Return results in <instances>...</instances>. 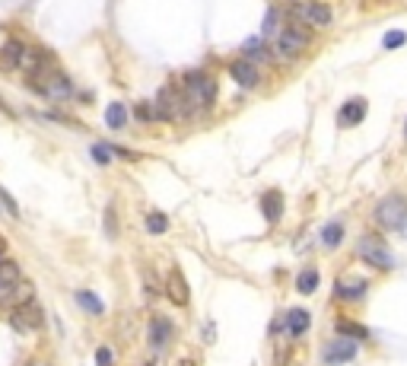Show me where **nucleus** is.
Returning a JSON list of instances; mask_svg holds the SVG:
<instances>
[{
    "mask_svg": "<svg viewBox=\"0 0 407 366\" xmlns=\"http://www.w3.org/2000/svg\"><path fill=\"white\" fill-rule=\"evenodd\" d=\"M357 357V341H350V338H337V341H331L328 347H324L322 360L328 366H337V363H350V360Z\"/></svg>",
    "mask_w": 407,
    "mask_h": 366,
    "instance_id": "nucleus-9",
    "label": "nucleus"
},
{
    "mask_svg": "<svg viewBox=\"0 0 407 366\" xmlns=\"http://www.w3.org/2000/svg\"><path fill=\"white\" fill-rule=\"evenodd\" d=\"M29 86H32L39 96H45V99L51 102H64L74 96V86H70V80H67L61 70H54V67H42L39 74L29 77Z\"/></svg>",
    "mask_w": 407,
    "mask_h": 366,
    "instance_id": "nucleus-1",
    "label": "nucleus"
},
{
    "mask_svg": "<svg viewBox=\"0 0 407 366\" xmlns=\"http://www.w3.org/2000/svg\"><path fill=\"white\" fill-rule=\"evenodd\" d=\"M337 332H341L344 338H366V328H363V325L347 322V318H341V322H337Z\"/></svg>",
    "mask_w": 407,
    "mask_h": 366,
    "instance_id": "nucleus-24",
    "label": "nucleus"
},
{
    "mask_svg": "<svg viewBox=\"0 0 407 366\" xmlns=\"http://www.w3.org/2000/svg\"><path fill=\"white\" fill-rule=\"evenodd\" d=\"M29 366H48V363H29Z\"/></svg>",
    "mask_w": 407,
    "mask_h": 366,
    "instance_id": "nucleus-33",
    "label": "nucleus"
},
{
    "mask_svg": "<svg viewBox=\"0 0 407 366\" xmlns=\"http://www.w3.org/2000/svg\"><path fill=\"white\" fill-rule=\"evenodd\" d=\"M290 17L296 19V23H306V26H331L334 10L328 7V3H318V0H293Z\"/></svg>",
    "mask_w": 407,
    "mask_h": 366,
    "instance_id": "nucleus-4",
    "label": "nucleus"
},
{
    "mask_svg": "<svg viewBox=\"0 0 407 366\" xmlns=\"http://www.w3.org/2000/svg\"><path fill=\"white\" fill-rule=\"evenodd\" d=\"M92 159H96V163H108V159H112V143H96V147H92Z\"/></svg>",
    "mask_w": 407,
    "mask_h": 366,
    "instance_id": "nucleus-27",
    "label": "nucleus"
},
{
    "mask_svg": "<svg viewBox=\"0 0 407 366\" xmlns=\"http://www.w3.org/2000/svg\"><path fill=\"white\" fill-rule=\"evenodd\" d=\"M334 290H337V296H341V300L353 303V300H359V296L366 293V281H363V277H357V274H341V277H337V287H334Z\"/></svg>",
    "mask_w": 407,
    "mask_h": 366,
    "instance_id": "nucleus-11",
    "label": "nucleus"
},
{
    "mask_svg": "<svg viewBox=\"0 0 407 366\" xmlns=\"http://www.w3.org/2000/svg\"><path fill=\"white\" fill-rule=\"evenodd\" d=\"M375 223L382 226V230H401V233H407V201L398 198V194L385 198L375 207Z\"/></svg>",
    "mask_w": 407,
    "mask_h": 366,
    "instance_id": "nucleus-5",
    "label": "nucleus"
},
{
    "mask_svg": "<svg viewBox=\"0 0 407 366\" xmlns=\"http://www.w3.org/2000/svg\"><path fill=\"white\" fill-rule=\"evenodd\" d=\"M19 281V265L17 261L3 258L0 261V287H13V283Z\"/></svg>",
    "mask_w": 407,
    "mask_h": 366,
    "instance_id": "nucleus-19",
    "label": "nucleus"
},
{
    "mask_svg": "<svg viewBox=\"0 0 407 366\" xmlns=\"http://www.w3.org/2000/svg\"><path fill=\"white\" fill-rule=\"evenodd\" d=\"M229 74H233V80L239 86H258V80H261V74H258V67H255V61H233L229 64Z\"/></svg>",
    "mask_w": 407,
    "mask_h": 366,
    "instance_id": "nucleus-13",
    "label": "nucleus"
},
{
    "mask_svg": "<svg viewBox=\"0 0 407 366\" xmlns=\"http://www.w3.org/2000/svg\"><path fill=\"white\" fill-rule=\"evenodd\" d=\"M147 230H150V233H166V230H169L166 214H150V216H147Z\"/></svg>",
    "mask_w": 407,
    "mask_h": 366,
    "instance_id": "nucleus-26",
    "label": "nucleus"
},
{
    "mask_svg": "<svg viewBox=\"0 0 407 366\" xmlns=\"http://www.w3.org/2000/svg\"><path fill=\"white\" fill-rule=\"evenodd\" d=\"M274 29H277V10H271L264 19V32H274Z\"/></svg>",
    "mask_w": 407,
    "mask_h": 366,
    "instance_id": "nucleus-30",
    "label": "nucleus"
},
{
    "mask_svg": "<svg viewBox=\"0 0 407 366\" xmlns=\"http://www.w3.org/2000/svg\"><path fill=\"white\" fill-rule=\"evenodd\" d=\"M318 287V271L315 267H309V271H302L300 277H296V290L300 293H315Z\"/></svg>",
    "mask_w": 407,
    "mask_h": 366,
    "instance_id": "nucleus-20",
    "label": "nucleus"
},
{
    "mask_svg": "<svg viewBox=\"0 0 407 366\" xmlns=\"http://www.w3.org/2000/svg\"><path fill=\"white\" fill-rule=\"evenodd\" d=\"M134 112H137V118H140V121H147V125H150L153 118H156V112H153V108L147 105V102H140V105L134 108Z\"/></svg>",
    "mask_w": 407,
    "mask_h": 366,
    "instance_id": "nucleus-28",
    "label": "nucleus"
},
{
    "mask_svg": "<svg viewBox=\"0 0 407 366\" xmlns=\"http://www.w3.org/2000/svg\"><path fill=\"white\" fill-rule=\"evenodd\" d=\"M105 125L112 128V131H121V128L127 125V105L125 102H112V105L105 108Z\"/></svg>",
    "mask_w": 407,
    "mask_h": 366,
    "instance_id": "nucleus-18",
    "label": "nucleus"
},
{
    "mask_svg": "<svg viewBox=\"0 0 407 366\" xmlns=\"http://www.w3.org/2000/svg\"><path fill=\"white\" fill-rule=\"evenodd\" d=\"M96 363H99V366H112V350H108V347L96 350Z\"/></svg>",
    "mask_w": 407,
    "mask_h": 366,
    "instance_id": "nucleus-29",
    "label": "nucleus"
},
{
    "mask_svg": "<svg viewBox=\"0 0 407 366\" xmlns=\"http://www.w3.org/2000/svg\"><path fill=\"white\" fill-rule=\"evenodd\" d=\"M242 51H245L249 61H267V51H264V45H261V39H249V42L242 45Z\"/></svg>",
    "mask_w": 407,
    "mask_h": 366,
    "instance_id": "nucleus-23",
    "label": "nucleus"
},
{
    "mask_svg": "<svg viewBox=\"0 0 407 366\" xmlns=\"http://www.w3.org/2000/svg\"><path fill=\"white\" fill-rule=\"evenodd\" d=\"M357 255L363 261H369L373 267H391V255H388V245H385L379 236H363L359 239V249Z\"/></svg>",
    "mask_w": 407,
    "mask_h": 366,
    "instance_id": "nucleus-8",
    "label": "nucleus"
},
{
    "mask_svg": "<svg viewBox=\"0 0 407 366\" xmlns=\"http://www.w3.org/2000/svg\"><path fill=\"white\" fill-rule=\"evenodd\" d=\"M76 303H80L86 312H92V316H99V312H102L99 296H96V293H90V290H80V293H76Z\"/></svg>",
    "mask_w": 407,
    "mask_h": 366,
    "instance_id": "nucleus-22",
    "label": "nucleus"
},
{
    "mask_svg": "<svg viewBox=\"0 0 407 366\" xmlns=\"http://www.w3.org/2000/svg\"><path fill=\"white\" fill-rule=\"evenodd\" d=\"M166 293H169V300L175 303V306H188V300H191V290H188V281H185V274L175 267L172 274H169L166 281Z\"/></svg>",
    "mask_w": 407,
    "mask_h": 366,
    "instance_id": "nucleus-10",
    "label": "nucleus"
},
{
    "mask_svg": "<svg viewBox=\"0 0 407 366\" xmlns=\"http://www.w3.org/2000/svg\"><path fill=\"white\" fill-rule=\"evenodd\" d=\"M404 137H407V121H404Z\"/></svg>",
    "mask_w": 407,
    "mask_h": 366,
    "instance_id": "nucleus-34",
    "label": "nucleus"
},
{
    "mask_svg": "<svg viewBox=\"0 0 407 366\" xmlns=\"http://www.w3.org/2000/svg\"><path fill=\"white\" fill-rule=\"evenodd\" d=\"M306 45H309V32L302 26H286V29H280L274 35V54L283 61L300 58L302 51H306Z\"/></svg>",
    "mask_w": 407,
    "mask_h": 366,
    "instance_id": "nucleus-3",
    "label": "nucleus"
},
{
    "mask_svg": "<svg viewBox=\"0 0 407 366\" xmlns=\"http://www.w3.org/2000/svg\"><path fill=\"white\" fill-rule=\"evenodd\" d=\"M0 198H3V204H7V210H10V214L17 216V204H13V198H10V194L3 192V188H0Z\"/></svg>",
    "mask_w": 407,
    "mask_h": 366,
    "instance_id": "nucleus-31",
    "label": "nucleus"
},
{
    "mask_svg": "<svg viewBox=\"0 0 407 366\" xmlns=\"http://www.w3.org/2000/svg\"><path fill=\"white\" fill-rule=\"evenodd\" d=\"M182 92H185V99H188V108H207L216 99V83H213V77L204 74V70H191V74H185Z\"/></svg>",
    "mask_w": 407,
    "mask_h": 366,
    "instance_id": "nucleus-2",
    "label": "nucleus"
},
{
    "mask_svg": "<svg viewBox=\"0 0 407 366\" xmlns=\"http://www.w3.org/2000/svg\"><path fill=\"white\" fill-rule=\"evenodd\" d=\"M261 214H264V220H280L283 214V194L280 192H264V198H261Z\"/></svg>",
    "mask_w": 407,
    "mask_h": 366,
    "instance_id": "nucleus-16",
    "label": "nucleus"
},
{
    "mask_svg": "<svg viewBox=\"0 0 407 366\" xmlns=\"http://www.w3.org/2000/svg\"><path fill=\"white\" fill-rule=\"evenodd\" d=\"M175 366H194V360H178Z\"/></svg>",
    "mask_w": 407,
    "mask_h": 366,
    "instance_id": "nucleus-32",
    "label": "nucleus"
},
{
    "mask_svg": "<svg viewBox=\"0 0 407 366\" xmlns=\"http://www.w3.org/2000/svg\"><path fill=\"white\" fill-rule=\"evenodd\" d=\"M344 239V226L341 223H331V226H324L322 230V242L328 245V249H337Z\"/></svg>",
    "mask_w": 407,
    "mask_h": 366,
    "instance_id": "nucleus-21",
    "label": "nucleus"
},
{
    "mask_svg": "<svg viewBox=\"0 0 407 366\" xmlns=\"http://www.w3.org/2000/svg\"><path fill=\"white\" fill-rule=\"evenodd\" d=\"M169 338H172V322H169V318H153L150 322V347L156 350V354H163Z\"/></svg>",
    "mask_w": 407,
    "mask_h": 366,
    "instance_id": "nucleus-14",
    "label": "nucleus"
},
{
    "mask_svg": "<svg viewBox=\"0 0 407 366\" xmlns=\"http://www.w3.org/2000/svg\"><path fill=\"white\" fill-rule=\"evenodd\" d=\"M153 112H156V118H163V121H172V118L185 115V112H191V108H188L185 92H175V90H169V86H166V90H159Z\"/></svg>",
    "mask_w": 407,
    "mask_h": 366,
    "instance_id": "nucleus-6",
    "label": "nucleus"
},
{
    "mask_svg": "<svg viewBox=\"0 0 407 366\" xmlns=\"http://www.w3.org/2000/svg\"><path fill=\"white\" fill-rule=\"evenodd\" d=\"M23 45L25 42H19V39H10V42H3V48H0V67H3V70H17Z\"/></svg>",
    "mask_w": 407,
    "mask_h": 366,
    "instance_id": "nucleus-17",
    "label": "nucleus"
},
{
    "mask_svg": "<svg viewBox=\"0 0 407 366\" xmlns=\"http://www.w3.org/2000/svg\"><path fill=\"white\" fill-rule=\"evenodd\" d=\"M45 322V312L39 303H23V306L10 309V325L17 328V332H39Z\"/></svg>",
    "mask_w": 407,
    "mask_h": 366,
    "instance_id": "nucleus-7",
    "label": "nucleus"
},
{
    "mask_svg": "<svg viewBox=\"0 0 407 366\" xmlns=\"http://www.w3.org/2000/svg\"><path fill=\"white\" fill-rule=\"evenodd\" d=\"M407 42V32H401V29H395V32H388L382 39V48L385 51H395V48H401V45Z\"/></svg>",
    "mask_w": 407,
    "mask_h": 366,
    "instance_id": "nucleus-25",
    "label": "nucleus"
},
{
    "mask_svg": "<svg viewBox=\"0 0 407 366\" xmlns=\"http://www.w3.org/2000/svg\"><path fill=\"white\" fill-rule=\"evenodd\" d=\"M366 99H350V102H344L341 105V112H337V125L341 128H353V125H359L366 118Z\"/></svg>",
    "mask_w": 407,
    "mask_h": 366,
    "instance_id": "nucleus-12",
    "label": "nucleus"
},
{
    "mask_svg": "<svg viewBox=\"0 0 407 366\" xmlns=\"http://www.w3.org/2000/svg\"><path fill=\"white\" fill-rule=\"evenodd\" d=\"M283 325H286V332H290V334H296V338H300V334L309 332L312 316H309L306 309H290V312H286V318H283Z\"/></svg>",
    "mask_w": 407,
    "mask_h": 366,
    "instance_id": "nucleus-15",
    "label": "nucleus"
}]
</instances>
